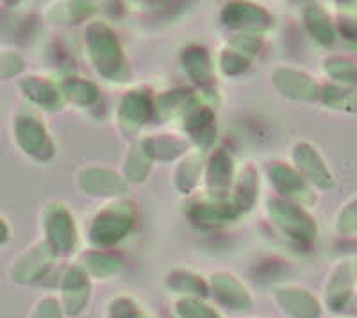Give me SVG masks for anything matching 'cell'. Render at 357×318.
<instances>
[{
    "label": "cell",
    "instance_id": "cell-1",
    "mask_svg": "<svg viewBox=\"0 0 357 318\" xmlns=\"http://www.w3.org/2000/svg\"><path fill=\"white\" fill-rule=\"evenodd\" d=\"M86 49L95 70L107 81L123 82L129 77L126 54L113 29L102 22H93L86 31Z\"/></svg>",
    "mask_w": 357,
    "mask_h": 318
},
{
    "label": "cell",
    "instance_id": "cell-2",
    "mask_svg": "<svg viewBox=\"0 0 357 318\" xmlns=\"http://www.w3.org/2000/svg\"><path fill=\"white\" fill-rule=\"evenodd\" d=\"M136 222V209L132 202L116 200L95 215L89 225V241L95 247H111L130 233Z\"/></svg>",
    "mask_w": 357,
    "mask_h": 318
},
{
    "label": "cell",
    "instance_id": "cell-3",
    "mask_svg": "<svg viewBox=\"0 0 357 318\" xmlns=\"http://www.w3.org/2000/svg\"><path fill=\"white\" fill-rule=\"evenodd\" d=\"M266 209L273 224L291 240L307 243V241H312L317 238V224L302 206L280 197V199L268 200Z\"/></svg>",
    "mask_w": 357,
    "mask_h": 318
},
{
    "label": "cell",
    "instance_id": "cell-4",
    "mask_svg": "<svg viewBox=\"0 0 357 318\" xmlns=\"http://www.w3.org/2000/svg\"><path fill=\"white\" fill-rule=\"evenodd\" d=\"M45 236L56 252H72L77 245V227L72 213L63 202H52L41 215Z\"/></svg>",
    "mask_w": 357,
    "mask_h": 318
},
{
    "label": "cell",
    "instance_id": "cell-5",
    "mask_svg": "<svg viewBox=\"0 0 357 318\" xmlns=\"http://www.w3.org/2000/svg\"><path fill=\"white\" fill-rule=\"evenodd\" d=\"M13 131H15L18 147L25 154L43 159V161L54 156V145L47 127L31 114H17L15 122H13Z\"/></svg>",
    "mask_w": 357,
    "mask_h": 318
},
{
    "label": "cell",
    "instance_id": "cell-6",
    "mask_svg": "<svg viewBox=\"0 0 357 318\" xmlns=\"http://www.w3.org/2000/svg\"><path fill=\"white\" fill-rule=\"evenodd\" d=\"M155 113V100L149 90H130L118 104V126L127 135L138 132L152 114Z\"/></svg>",
    "mask_w": 357,
    "mask_h": 318
},
{
    "label": "cell",
    "instance_id": "cell-7",
    "mask_svg": "<svg viewBox=\"0 0 357 318\" xmlns=\"http://www.w3.org/2000/svg\"><path fill=\"white\" fill-rule=\"evenodd\" d=\"M357 285V259L340 262L331 272L329 281L325 286V302L331 311L340 313L349 306Z\"/></svg>",
    "mask_w": 357,
    "mask_h": 318
},
{
    "label": "cell",
    "instance_id": "cell-8",
    "mask_svg": "<svg viewBox=\"0 0 357 318\" xmlns=\"http://www.w3.org/2000/svg\"><path fill=\"white\" fill-rule=\"evenodd\" d=\"M222 20L229 27L240 29L245 34L263 33L273 25L272 15L261 6L248 2H231L222 9Z\"/></svg>",
    "mask_w": 357,
    "mask_h": 318
},
{
    "label": "cell",
    "instance_id": "cell-9",
    "mask_svg": "<svg viewBox=\"0 0 357 318\" xmlns=\"http://www.w3.org/2000/svg\"><path fill=\"white\" fill-rule=\"evenodd\" d=\"M56 254L57 252L50 247L49 241H38L31 249L25 250L11 266L13 281L24 282V285L38 281L50 268V265L56 259Z\"/></svg>",
    "mask_w": 357,
    "mask_h": 318
},
{
    "label": "cell",
    "instance_id": "cell-10",
    "mask_svg": "<svg viewBox=\"0 0 357 318\" xmlns=\"http://www.w3.org/2000/svg\"><path fill=\"white\" fill-rule=\"evenodd\" d=\"M293 165H295V170L307 183L314 184L321 190H327L334 184V177L329 167L324 161L320 152L317 151V147H312L311 143H296L295 149H293Z\"/></svg>",
    "mask_w": 357,
    "mask_h": 318
},
{
    "label": "cell",
    "instance_id": "cell-11",
    "mask_svg": "<svg viewBox=\"0 0 357 318\" xmlns=\"http://www.w3.org/2000/svg\"><path fill=\"white\" fill-rule=\"evenodd\" d=\"M268 174H270V183L282 195V199L291 200L298 206H307L314 200L307 181L295 168L284 163H273Z\"/></svg>",
    "mask_w": 357,
    "mask_h": 318
},
{
    "label": "cell",
    "instance_id": "cell-12",
    "mask_svg": "<svg viewBox=\"0 0 357 318\" xmlns=\"http://www.w3.org/2000/svg\"><path fill=\"white\" fill-rule=\"evenodd\" d=\"M273 84L277 90L293 100L314 103L321 97V86L305 72L295 68H277L273 72Z\"/></svg>",
    "mask_w": 357,
    "mask_h": 318
},
{
    "label": "cell",
    "instance_id": "cell-13",
    "mask_svg": "<svg viewBox=\"0 0 357 318\" xmlns=\"http://www.w3.org/2000/svg\"><path fill=\"white\" fill-rule=\"evenodd\" d=\"M183 68L193 84L202 88L204 91H213L215 88V68H213L211 56L204 47L190 45L181 54Z\"/></svg>",
    "mask_w": 357,
    "mask_h": 318
},
{
    "label": "cell",
    "instance_id": "cell-14",
    "mask_svg": "<svg viewBox=\"0 0 357 318\" xmlns=\"http://www.w3.org/2000/svg\"><path fill=\"white\" fill-rule=\"evenodd\" d=\"M79 186L89 195L116 197L127 192V183L107 168H86L79 174Z\"/></svg>",
    "mask_w": 357,
    "mask_h": 318
},
{
    "label": "cell",
    "instance_id": "cell-15",
    "mask_svg": "<svg viewBox=\"0 0 357 318\" xmlns=\"http://www.w3.org/2000/svg\"><path fill=\"white\" fill-rule=\"evenodd\" d=\"M91 295V282L82 266H72L63 281V308L68 315H79L88 306Z\"/></svg>",
    "mask_w": 357,
    "mask_h": 318
},
{
    "label": "cell",
    "instance_id": "cell-16",
    "mask_svg": "<svg viewBox=\"0 0 357 318\" xmlns=\"http://www.w3.org/2000/svg\"><path fill=\"white\" fill-rule=\"evenodd\" d=\"M184 131L200 149H209L216 138V120L211 107L195 106L184 113Z\"/></svg>",
    "mask_w": 357,
    "mask_h": 318
},
{
    "label": "cell",
    "instance_id": "cell-17",
    "mask_svg": "<svg viewBox=\"0 0 357 318\" xmlns=\"http://www.w3.org/2000/svg\"><path fill=\"white\" fill-rule=\"evenodd\" d=\"M209 286H211L213 294L227 306L234 310H250L252 297L248 290L241 285L236 275L229 272H216L209 278Z\"/></svg>",
    "mask_w": 357,
    "mask_h": 318
},
{
    "label": "cell",
    "instance_id": "cell-18",
    "mask_svg": "<svg viewBox=\"0 0 357 318\" xmlns=\"http://www.w3.org/2000/svg\"><path fill=\"white\" fill-rule=\"evenodd\" d=\"M275 301L293 318H318L321 313L317 297L302 288H279L275 292Z\"/></svg>",
    "mask_w": 357,
    "mask_h": 318
},
{
    "label": "cell",
    "instance_id": "cell-19",
    "mask_svg": "<svg viewBox=\"0 0 357 318\" xmlns=\"http://www.w3.org/2000/svg\"><path fill=\"white\" fill-rule=\"evenodd\" d=\"M234 177V165L232 158L225 149H218L209 158L206 167V184L207 190L216 197H222L229 192Z\"/></svg>",
    "mask_w": 357,
    "mask_h": 318
},
{
    "label": "cell",
    "instance_id": "cell-20",
    "mask_svg": "<svg viewBox=\"0 0 357 318\" xmlns=\"http://www.w3.org/2000/svg\"><path fill=\"white\" fill-rule=\"evenodd\" d=\"M20 90L29 98L31 103L38 104L40 107L47 111H57L61 109L63 104V93L61 90H57V86L50 82L49 79L38 77V75H31V77L22 79Z\"/></svg>",
    "mask_w": 357,
    "mask_h": 318
},
{
    "label": "cell",
    "instance_id": "cell-21",
    "mask_svg": "<svg viewBox=\"0 0 357 318\" xmlns=\"http://www.w3.org/2000/svg\"><path fill=\"white\" fill-rule=\"evenodd\" d=\"M188 215L200 224H222V222L234 220L241 215L234 204L225 200H197L191 202L186 209Z\"/></svg>",
    "mask_w": 357,
    "mask_h": 318
},
{
    "label": "cell",
    "instance_id": "cell-22",
    "mask_svg": "<svg viewBox=\"0 0 357 318\" xmlns=\"http://www.w3.org/2000/svg\"><path fill=\"white\" fill-rule=\"evenodd\" d=\"M304 22L309 34L320 43L329 47L336 40V25L321 6L311 4L304 9Z\"/></svg>",
    "mask_w": 357,
    "mask_h": 318
},
{
    "label": "cell",
    "instance_id": "cell-23",
    "mask_svg": "<svg viewBox=\"0 0 357 318\" xmlns=\"http://www.w3.org/2000/svg\"><path fill=\"white\" fill-rule=\"evenodd\" d=\"M152 163H154V156H152L151 147H149V142L145 139H139L138 143H134L130 152L127 154L126 159V179L129 183H143L151 172Z\"/></svg>",
    "mask_w": 357,
    "mask_h": 318
},
{
    "label": "cell",
    "instance_id": "cell-24",
    "mask_svg": "<svg viewBox=\"0 0 357 318\" xmlns=\"http://www.w3.org/2000/svg\"><path fill=\"white\" fill-rule=\"evenodd\" d=\"M167 285L174 292L188 295L190 298L206 297L207 292H209L207 282L190 270H175V272L168 273Z\"/></svg>",
    "mask_w": 357,
    "mask_h": 318
},
{
    "label": "cell",
    "instance_id": "cell-25",
    "mask_svg": "<svg viewBox=\"0 0 357 318\" xmlns=\"http://www.w3.org/2000/svg\"><path fill=\"white\" fill-rule=\"evenodd\" d=\"M321 103L331 109L357 113V88L341 84H329L321 88Z\"/></svg>",
    "mask_w": 357,
    "mask_h": 318
},
{
    "label": "cell",
    "instance_id": "cell-26",
    "mask_svg": "<svg viewBox=\"0 0 357 318\" xmlns=\"http://www.w3.org/2000/svg\"><path fill=\"white\" fill-rule=\"evenodd\" d=\"M257 195V177L254 168L247 167L241 170L234 184V195H232V204L238 208V211L245 213L254 206Z\"/></svg>",
    "mask_w": 357,
    "mask_h": 318
},
{
    "label": "cell",
    "instance_id": "cell-27",
    "mask_svg": "<svg viewBox=\"0 0 357 318\" xmlns=\"http://www.w3.org/2000/svg\"><path fill=\"white\" fill-rule=\"evenodd\" d=\"M61 93L66 100L77 106H91L98 100V88L86 79L70 77L63 82Z\"/></svg>",
    "mask_w": 357,
    "mask_h": 318
},
{
    "label": "cell",
    "instance_id": "cell-28",
    "mask_svg": "<svg viewBox=\"0 0 357 318\" xmlns=\"http://www.w3.org/2000/svg\"><path fill=\"white\" fill-rule=\"evenodd\" d=\"M325 74L340 82L341 86L357 88V61L350 57L331 56L324 61Z\"/></svg>",
    "mask_w": 357,
    "mask_h": 318
},
{
    "label": "cell",
    "instance_id": "cell-29",
    "mask_svg": "<svg viewBox=\"0 0 357 318\" xmlns=\"http://www.w3.org/2000/svg\"><path fill=\"white\" fill-rule=\"evenodd\" d=\"M202 172V159L200 154H190L184 158V161L178 165L175 172V184L181 190V193H190L197 186Z\"/></svg>",
    "mask_w": 357,
    "mask_h": 318
},
{
    "label": "cell",
    "instance_id": "cell-30",
    "mask_svg": "<svg viewBox=\"0 0 357 318\" xmlns=\"http://www.w3.org/2000/svg\"><path fill=\"white\" fill-rule=\"evenodd\" d=\"M149 147H151L154 159H161V161H170V159H177L178 156H183L186 152V143L183 139L174 138V136H158V138H146Z\"/></svg>",
    "mask_w": 357,
    "mask_h": 318
},
{
    "label": "cell",
    "instance_id": "cell-31",
    "mask_svg": "<svg viewBox=\"0 0 357 318\" xmlns=\"http://www.w3.org/2000/svg\"><path fill=\"white\" fill-rule=\"evenodd\" d=\"M84 266L82 268L95 278H109L120 268V259L106 252H88L84 254Z\"/></svg>",
    "mask_w": 357,
    "mask_h": 318
},
{
    "label": "cell",
    "instance_id": "cell-32",
    "mask_svg": "<svg viewBox=\"0 0 357 318\" xmlns=\"http://www.w3.org/2000/svg\"><path fill=\"white\" fill-rule=\"evenodd\" d=\"M175 315L178 318H222L218 311L207 306L206 302L199 298H183L175 304Z\"/></svg>",
    "mask_w": 357,
    "mask_h": 318
},
{
    "label": "cell",
    "instance_id": "cell-33",
    "mask_svg": "<svg viewBox=\"0 0 357 318\" xmlns=\"http://www.w3.org/2000/svg\"><path fill=\"white\" fill-rule=\"evenodd\" d=\"M250 65V57L245 56L240 50L232 49L231 45L220 54V68L225 75H240Z\"/></svg>",
    "mask_w": 357,
    "mask_h": 318
},
{
    "label": "cell",
    "instance_id": "cell-34",
    "mask_svg": "<svg viewBox=\"0 0 357 318\" xmlns=\"http://www.w3.org/2000/svg\"><path fill=\"white\" fill-rule=\"evenodd\" d=\"M336 231L345 236L357 233V199L350 200L349 204L340 211L336 220Z\"/></svg>",
    "mask_w": 357,
    "mask_h": 318
},
{
    "label": "cell",
    "instance_id": "cell-35",
    "mask_svg": "<svg viewBox=\"0 0 357 318\" xmlns=\"http://www.w3.org/2000/svg\"><path fill=\"white\" fill-rule=\"evenodd\" d=\"M109 318H146L138 306L134 304L132 298L118 297L111 302Z\"/></svg>",
    "mask_w": 357,
    "mask_h": 318
},
{
    "label": "cell",
    "instance_id": "cell-36",
    "mask_svg": "<svg viewBox=\"0 0 357 318\" xmlns=\"http://www.w3.org/2000/svg\"><path fill=\"white\" fill-rule=\"evenodd\" d=\"M61 304L57 302V298H43L36 304L31 318H61Z\"/></svg>",
    "mask_w": 357,
    "mask_h": 318
},
{
    "label": "cell",
    "instance_id": "cell-37",
    "mask_svg": "<svg viewBox=\"0 0 357 318\" xmlns=\"http://www.w3.org/2000/svg\"><path fill=\"white\" fill-rule=\"evenodd\" d=\"M22 70H24V61H22L20 56L13 52H4L0 56V72H2L4 79L18 75Z\"/></svg>",
    "mask_w": 357,
    "mask_h": 318
},
{
    "label": "cell",
    "instance_id": "cell-38",
    "mask_svg": "<svg viewBox=\"0 0 357 318\" xmlns=\"http://www.w3.org/2000/svg\"><path fill=\"white\" fill-rule=\"evenodd\" d=\"M59 11H65V15L59 18H65L70 22H81V18L88 17L89 13L93 11V6L88 2H72V4H65L59 8Z\"/></svg>",
    "mask_w": 357,
    "mask_h": 318
},
{
    "label": "cell",
    "instance_id": "cell-39",
    "mask_svg": "<svg viewBox=\"0 0 357 318\" xmlns=\"http://www.w3.org/2000/svg\"><path fill=\"white\" fill-rule=\"evenodd\" d=\"M337 29H340V33L349 40V43L357 41V17H354V15L341 17Z\"/></svg>",
    "mask_w": 357,
    "mask_h": 318
},
{
    "label": "cell",
    "instance_id": "cell-40",
    "mask_svg": "<svg viewBox=\"0 0 357 318\" xmlns=\"http://www.w3.org/2000/svg\"><path fill=\"white\" fill-rule=\"evenodd\" d=\"M2 231H4V234H2V243H6L9 238V231H8V224H6L4 218H2Z\"/></svg>",
    "mask_w": 357,
    "mask_h": 318
},
{
    "label": "cell",
    "instance_id": "cell-41",
    "mask_svg": "<svg viewBox=\"0 0 357 318\" xmlns=\"http://www.w3.org/2000/svg\"><path fill=\"white\" fill-rule=\"evenodd\" d=\"M349 49L352 50L354 54H357V41H354V43H349Z\"/></svg>",
    "mask_w": 357,
    "mask_h": 318
}]
</instances>
